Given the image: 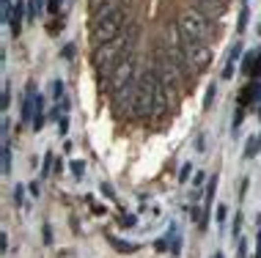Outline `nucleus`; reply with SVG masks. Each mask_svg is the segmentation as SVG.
<instances>
[{
    "mask_svg": "<svg viewBox=\"0 0 261 258\" xmlns=\"http://www.w3.org/2000/svg\"><path fill=\"white\" fill-rule=\"evenodd\" d=\"M22 20H25V3H17V6H14V11H11V22H8V25H11V30H14V36L20 33V28H22Z\"/></svg>",
    "mask_w": 261,
    "mask_h": 258,
    "instance_id": "nucleus-7",
    "label": "nucleus"
},
{
    "mask_svg": "<svg viewBox=\"0 0 261 258\" xmlns=\"http://www.w3.org/2000/svg\"><path fill=\"white\" fill-rule=\"evenodd\" d=\"M214 258H223V256H220V253H217V256H214Z\"/></svg>",
    "mask_w": 261,
    "mask_h": 258,
    "instance_id": "nucleus-19",
    "label": "nucleus"
},
{
    "mask_svg": "<svg viewBox=\"0 0 261 258\" xmlns=\"http://www.w3.org/2000/svg\"><path fill=\"white\" fill-rule=\"evenodd\" d=\"M182 49H184V61H187V69H195V71H204L209 63H212V49L206 47L204 42H182Z\"/></svg>",
    "mask_w": 261,
    "mask_h": 258,
    "instance_id": "nucleus-5",
    "label": "nucleus"
},
{
    "mask_svg": "<svg viewBox=\"0 0 261 258\" xmlns=\"http://www.w3.org/2000/svg\"><path fill=\"white\" fill-rule=\"evenodd\" d=\"M190 173H192V167L184 165V167H182V173H179V182H187V176H190Z\"/></svg>",
    "mask_w": 261,
    "mask_h": 258,
    "instance_id": "nucleus-12",
    "label": "nucleus"
},
{
    "mask_svg": "<svg viewBox=\"0 0 261 258\" xmlns=\"http://www.w3.org/2000/svg\"><path fill=\"white\" fill-rule=\"evenodd\" d=\"M157 83H159L157 74L149 71V74H143L137 83H132L118 99H127V107H130L135 116H143V113H149L151 107H154V99H157Z\"/></svg>",
    "mask_w": 261,
    "mask_h": 258,
    "instance_id": "nucleus-1",
    "label": "nucleus"
},
{
    "mask_svg": "<svg viewBox=\"0 0 261 258\" xmlns=\"http://www.w3.org/2000/svg\"><path fill=\"white\" fill-rule=\"evenodd\" d=\"M198 11L212 20V17H220L226 11V3L223 0H198Z\"/></svg>",
    "mask_w": 261,
    "mask_h": 258,
    "instance_id": "nucleus-6",
    "label": "nucleus"
},
{
    "mask_svg": "<svg viewBox=\"0 0 261 258\" xmlns=\"http://www.w3.org/2000/svg\"><path fill=\"white\" fill-rule=\"evenodd\" d=\"M259 148H261V135L247 143V157H256V154H259Z\"/></svg>",
    "mask_w": 261,
    "mask_h": 258,
    "instance_id": "nucleus-9",
    "label": "nucleus"
},
{
    "mask_svg": "<svg viewBox=\"0 0 261 258\" xmlns=\"http://www.w3.org/2000/svg\"><path fill=\"white\" fill-rule=\"evenodd\" d=\"M58 6H61V0H50V11H58Z\"/></svg>",
    "mask_w": 261,
    "mask_h": 258,
    "instance_id": "nucleus-16",
    "label": "nucleus"
},
{
    "mask_svg": "<svg viewBox=\"0 0 261 258\" xmlns=\"http://www.w3.org/2000/svg\"><path fill=\"white\" fill-rule=\"evenodd\" d=\"M124 22H127L124 11H116V14H110L107 20L94 22V30H91V42L99 47V44H107V42H113V39H118V33H121V28H124Z\"/></svg>",
    "mask_w": 261,
    "mask_h": 258,
    "instance_id": "nucleus-4",
    "label": "nucleus"
},
{
    "mask_svg": "<svg viewBox=\"0 0 261 258\" xmlns=\"http://www.w3.org/2000/svg\"><path fill=\"white\" fill-rule=\"evenodd\" d=\"M8 99H11V88L8 83H3V107H8Z\"/></svg>",
    "mask_w": 261,
    "mask_h": 258,
    "instance_id": "nucleus-11",
    "label": "nucleus"
},
{
    "mask_svg": "<svg viewBox=\"0 0 261 258\" xmlns=\"http://www.w3.org/2000/svg\"><path fill=\"white\" fill-rule=\"evenodd\" d=\"M226 214H228L226 206H217V223H226Z\"/></svg>",
    "mask_w": 261,
    "mask_h": 258,
    "instance_id": "nucleus-13",
    "label": "nucleus"
},
{
    "mask_svg": "<svg viewBox=\"0 0 261 258\" xmlns=\"http://www.w3.org/2000/svg\"><path fill=\"white\" fill-rule=\"evenodd\" d=\"M3 173H11V140H3Z\"/></svg>",
    "mask_w": 261,
    "mask_h": 258,
    "instance_id": "nucleus-8",
    "label": "nucleus"
},
{
    "mask_svg": "<svg viewBox=\"0 0 261 258\" xmlns=\"http://www.w3.org/2000/svg\"><path fill=\"white\" fill-rule=\"evenodd\" d=\"M256 258H261V231H259V253H256Z\"/></svg>",
    "mask_w": 261,
    "mask_h": 258,
    "instance_id": "nucleus-18",
    "label": "nucleus"
},
{
    "mask_svg": "<svg viewBox=\"0 0 261 258\" xmlns=\"http://www.w3.org/2000/svg\"><path fill=\"white\" fill-rule=\"evenodd\" d=\"M52 85H55V88H52V94H55V99H58V96L63 94V83L58 80V83H52Z\"/></svg>",
    "mask_w": 261,
    "mask_h": 258,
    "instance_id": "nucleus-14",
    "label": "nucleus"
},
{
    "mask_svg": "<svg viewBox=\"0 0 261 258\" xmlns=\"http://www.w3.org/2000/svg\"><path fill=\"white\" fill-rule=\"evenodd\" d=\"M239 258H245V239L239 236Z\"/></svg>",
    "mask_w": 261,
    "mask_h": 258,
    "instance_id": "nucleus-17",
    "label": "nucleus"
},
{
    "mask_svg": "<svg viewBox=\"0 0 261 258\" xmlns=\"http://www.w3.org/2000/svg\"><path fill=\"white\" fill-rule=\"evenodd\" d=\"M69 167H72V173H75V176H82V170H85V165H82V162H72V165H69Z\"/></svg>",
    "mask_w": 261,
    "mask_h": 258,
    "instance_id": "nucleus-10",
    "label": "nucleus"
},
{
    "mask_svg": "<svg viewBox=\"0 0 261 258\" xmlns=\"http://www.w3.org/2000/svg\"><path fill=\"white\" fill-rule=\"evenodd\" d=\"M14 198H17V203L22 206V187H17V189H14Z\"/></svg>",
    "mask_w": 261,
    "mask_h": 258,
    "instance_id": "nucleus-15",
    "label": "nucleus"
},
{
    "mask_svg": "<svg viewBox=\"0 0 261 258\" xmlns=\"http://www.w3.org/2000/svg\"><path fill=\"white\" fill-rule=\"evenodd\" d=\"M135 69H137V61H135V55H127L124 61H118V66L113 71H110V80H107V85H110V91L116 94V99L121 96L127 88H130L132 83H135Z\"/></svg>",
    "mask_w": 261,
    "mask_h": 258,
    "instance_id": "nucleus-3",
    "label": "nucleus"
},
{
    "mask_svg": "<svg viewBox=\"0 0 261 258\" xmlns=\"http://www.w3.org/2000/svg\"><path fill=\"white\" fill-rule=\"evenodd\" d=\"M209 17L201 14L198 8H187V11H182L176 20V33L182 42H204L209 39Z\"/></svg>",
    "mask_w": 261,
    "mask_h": 258,
    "instance_id": "nucleus-2",
    "label": "nucleus"
}]
</instances>
